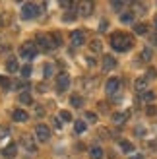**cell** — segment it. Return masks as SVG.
<instances>
[{
	"instance_id": "30bf717a",
	"label": "cell",
	"mask_w": 157,
	"mask_h": 159,
	"mask_svg": "<svg viewBox=\"0 0 157 159\" xmlns=\"http://www.w3.org/2000/svg\"><path fill=\"white\" fill-rule=\"evenodd\" d=\"M91 12H93V2H80L78 4V14L83 16V18L91 16Z\"/></svg>"
},
{
	"instance_id": "ffe728a7",
	"label": "cell",
	"mask_w": 157,
	"mask_h": 159,
	"mask_svg": "<svg viewBox=\"0 0 157 159\" xmlns=\"http://www.w3.org/2000/svg\"><path fill=\"white\" fill-rule=\"evenodd\" d=\"M134 33L136 35H146L147 33V25H146V23H136V25H134Z\"/></svg>"
},
{
	"instance_id": "4dcf8cb0",
	"label": "cell",
	"mask_w": 157,
	"mask_h": 159,
	"mask_svg": "<svg viewBox=\"0 0 157 159\" xmlns=\"http://www.w3.org/2000/svg\"><path fill=\"white\" fill-rule=\"evenodd\" d=\"M85 120L95 122V120H97V115H95V113H85Z\"/></svg>"
},
{
	"instance_id": "8fae6325",
	"label": "cell",
	"mask_w": 157,
	"mask_h": 159,
	"mask_svg": "<svg viewBox=\"0 0 157 159\" xmlns=\"http://www.w3.org/2000/svg\"><path fill=\"white\" fill-rule=\"evenodd\" d=\"M114 66H116L114 57H111V54H105L103 60H101V68H103V70H113Z\"/></svg>"
},
{
	"instance_id": "5bb4252c",
	"label": "cell",
	"mask_w": 157,
	"mask_h": 159,
	"mask_svg": "<svg viewBox=\"0 0 157 159\" xmlns=\"http://www.w3.org/2000/svg\"><path fill=\"white\" fill-rule=\"evenodd\" d=\"M113 122L114 124H124L126 122V118H128V113H113Z\"/></svg>"
},
{
	"instance_id": "7a4b0ae2",
	"label": "cell",
	"mask_w": 157,
	"mask_h": 159,
	"mask_svg": "<svg viewBox=\"0 0 157 159\" xmlns=\"http://www.w3.org/2000/svg\"><path fill=\"white\" fill-rule=\"evenodd\" d=\"M37 14H39V6L33 2H25L21 6V18L23 20H33V18H37Z\"/></svg>"
},
{
	"instance_id": "44dd1931",
	"label": "cell",
	"mask_w": 157,
	"mask_h": 159,
	"mask_svg": "<svg viewBox=\"0 0 157 159\" xmlns=\"http://www.w3.org/2000/svg\"><path fill=\"white\" fill-rule=\"evenodd\" d=\"M132 20H134V12H124V14L120 16V21H122V23H130Z\"/></svg>"
},
{
	"instance_id": "ac0fdd59",
	"label": "cell",
	"mask_w": 157,
	"mask_h": 159,
	"mask_svg": "<svg viewBox=\"0 0 157 159\" xmlns=\"http://www.w3.org/2000/svg\"><path fill=\"white\" fill-rule=\"evenodd\" d=\"M70 105H72V107H76V109H82V105H83V99L80 97V95H72V97H70Z\"/></svg>"
},
{
	"instance_id": "603a6c76",
	"label": "cell",
	"mask_w": 157,
	"mask_h": 159,
	"mask_svg": "<svg viewBox=\"0 0 157 159\" xmlns=\"http://www.w3.org/2000/svg\"><path fill=\"white\" fill-rule=\"evenodd\" d=\"M150 58H151V49L146 47V49L142 51V54H140V60H150Z\"/></svg>"
},
{
	"instance_id": "60d3db41",
	"label": "cell",
	"mask_w": 157,
	"mask_h": 159,
	"mask_svg": "<svg viewBox=\"0 0 157 159\" xmlns=\"http://www.w3.org/2000/svg\"><path fill=\"white\" fill-rule=\"evenodd\" d=\"M128 159H142V155H140V153H136V155H132V157H128Z\"/></svg>"
},
{
	"instance_id": "484cf974",
	"label": "cell",
	"mask_w": 157,
	"mask_h": 159,
	"mask_svg": "<svg viewBox=\"0 0 157 159\" xmlns=\"http://www.w3.org/2000/svg\"><path fill=\"white\" fill-rule=\"evenodd\" d=\"M89 49H91L93 52H99V51H101V43L97 41V39H93V41L89 43Z\"/></svg>"
},
{
	"instance_id": "f546056e",
	"label": "cell",
	"mask_w": 157,
	"mask_h": 159,
	"mask_svg": "<svg viewBox=\"0 0 157 159\" xmlns=\"http://www.w3.org/2000/svg\"><path fill=\"white\" fill-rule=\"evenodd\" d=\"M155 74H157V72H155V68H150V70L146 72V76H144V78L147 80V82H150V80H153V78H155Z\"/></svg>"
},
{
	"instance_id": "836d02e7",
	"label": "cell",
	"mask_w": 157,
	"mask_h": 159,
	"mask_svg": "<svg viewBox=\"0 0 157 159\" xmlns=\"http://www.w3.org/2000/svg\"><path fill=\"white\" fill-rule=\"evenodd\" d=\"M150 43L157 47V33H151V35H150Z\"/></svg>"
},
{
	"instance_id": "d4e9b609",
	"label": "cell",
	"mask_w": 157,
	"mask_h": 159,
	"mask_svg": "<svg viewBox=\"0 0 157 159\" xmlns=\"http://www.w3.org/2000/svg\"><path fill=\"white\" fill-rule=\"evenodd\" d=\"M140 97H142L144 101H147V103H150V101H153V97H155V95H153V91H150V89H147V91H144V93H140Z\"/></svg>"
},
{
	"instance_id": "e0dca14e",
	"label": "cell",
	"mask_w": 157,
	"mask_h": 159,
	"mask_svg": "<svg viewBox=\"0 0 157 159\" xmlns=\"http://www.w3.org/2000/svg\"><path fill=\"white\" fill-rule=\"evenodd\" d=\"M89 157H91V159H101V157H103V149L97 148V146H93V148L89 149Z\"/></svg>"
},
{
	"instance_id": "d6986e66",
	"label": "cell",
	"mask_w": 157,
	"mask_h": 159,
	"mask_svg": "<svg viewBox=\"0 0 157 159\" xmlns=\"http://www.w3.org/2000/svg\"><path fill=\"white\" fill-rule=\"evenodd\" d=\"M120 149H122V152H126V153H132V152H134V146H132L130 144V142H126V140H120Z\"/></svg>"
},
{
	"instance_id": "7402d4cb",
	"label": "cell",
	"mask_w": 157,
	"mask_h": 159,
	"mask_svg": "<svg viewBox=\"0 0 157 159\" xmlns=\"http://www.w3.org/2000/svg\"><path fill=\"white\" fill-rule=\"evenodd\" d=\"M74 128H76L78 134H82V132H85V128H87V126H85L83 120H76V122H74Z\"/></svg>"
},
{
	"instance_id": "4fadbf2b",
	"label": "cell",
	"mask_w": 157,
	"mask_h": 159,
	"mask_svg": "<svg viewBox=\"0 0 157 159\" xmlns=\"http://www.w3.org/2000/svg\"><path fill=\"white\" fill-rule=\"evenodd\" d=\"M16 152H18V146H16V144H8V146L2 149V155H4L6 159H14V157H16Z\"/></svg>"
},
{
	"instance_id": "d590c367",
	"label": "cell",
	"mask_w": 157,
	"mask_h": 159,
	"mask_svg": "<svg viewBox=\"0 0 157 159\" xmlns=\"http://www.w3.org/2000/svg\"><path fill=\"white\" fill-rule=\"evenodd\" d=\"M146 113H147V115H150V116H151V115H155V107H151V105H150V107H147V109H146Z\"/></svg>"
},
{
	"instance_id": "6da1fadb",
	"label": "cell",
	"mask_w": 157,
	"mask_h": 159,
	"mask_svg": "<svg viewBox=\"0 0 157 159\" xmlns=\"http://www.w3.org/2000/svg\"><path fill=\"white\" fill-rule=\"evenodd\" d=\"M111 45L114 51L119 52H126L132 49V45H134V39H132L128 33H122V31H119V33H114L111 37Z\"/></svg>"
},
{
	"instance_id": "ba28073f",
	"label": "cell",
	"mask_w": 157,
	"mask_h": 159,
	"mask_svg": "<svg viewBox=\"0 0 157 159\" xmlns=\"http://www.w3.org/2000/svg\"><path fill=\"white\" fill-rule=\"evenodd\" d=\"M70 41H72L74 47H82L85 43V33L82 29H76V31H72V35H70Z\"/></svg>"
},
{
	"instance_id": "4316f807",
	"label": "cell",
	"mask_w": 157,
	"mask_h": 159,
	"mask_svg": "<svg viewBox=\"0 0 157 159\" xmlns=\"http://www.w3.org/2000/svg\"><path fill=\"white\" fill-rule=\"evenodd\" d=\"M20 103H23V105H29V103H31V95L25 91V93H21L20 95Z\"/></svg>"
},
{
	"instance_id": "277c9868",
	"label": "cell",
	"mask_w": 157,
	"mask_h": 159,
	"mask_svg": "<svg viewBox=\"0 0 157 159\" xmlns=\"http://www.w3.org/2000/svg\"><path fill=\"white\" fill-rule=\"evenodd\" d=\"M37 43L41 45L43 51H52V49H56V43H54L52 35H37Z\"/></svg>"
},
{
	"instance_id": "f1b7e54d",
	"label": "cell",
	"mask_w": 157,
	"mask_h": 159,
	"mask_svg": "<svg viewBox=\"0 0 157 159\" xmlns=\"http://www.w3.org/2000/svg\"><path fill=\"white\" fill-rule=\"evenodd\" d=\"M60 118H62V120H66V122H70V120H72V115H70L68 111H60Z\"/></svg>"
},
{
	"instance_id": "2e32d148",
	"label": "cell",
	"mask_w": 157,
	"mask_h": 159,
	"mask_svg": "<svg viewBox=\"0 0 157 159\" xmlns=\"http://www.w3.org/2000/svg\"><path fill=\"white\" fill-rule=\"evenodd\" d=\"M6 70H8L10 74L18 72V60H16V58H8V62H6Z\"/></svg>"
},
{
	"instance_id": "cb8c5ba5",
	"label": "cell",
	"mask_w": 157,
	"mask_h": 159,
	"mask_svg": "<svg viewBox=\"0 0 157 159\" xmlns=\"http://www.w3.org/2000/svg\"><path fill=\"white\" fill-rule=\"evenodd\" d=\"M8 136H10V126L0 124V140H2V138H8Z\"/></svg>"
},
{
	"instance_id": "3957f363",
	"label": "cell",
	"mask_w": 157,
	"mask_h": 159,
	"mask_svg": "<svg viewBox=\"0 0 157 159\" xmlns=\"http://www.w3.org/2000/svg\"><path fill=\"white\" fill-rule=\"evenodd\" d=\"M35 54H37V47H35L33 43H23V45H21L20 57H21L23 60H33Z\"/></svg>"
},
{
	"instance_id": "d6a6232c",
	"label": "cell",
	"mask_w": 157,
	"mask_h": 159,
	"mask_svg": "<svg viewBox=\"0 0 157 159\" xmlns=\"http://www.w3.org/2000/svg\"><path fill=\"white\" fill-rule=\"evenodd\" d=\"M134 10H138L140 14H144V12H146V6H142V4H134Z\"/></svg>"
},
{
	"instance_id": "9a60e30c",
	"label": "cell",
	"mask_w": 157,
	"mask_h": 159,
	"mask_svg": "<svg viewBox=\"0 0 157 159\" xmlns=\"http://www.w3.org/2000/svg\"><path fill=\"white\" fill-rule=\"evenodd\" d=\"M134 87H136V91H140V93L147 91V80H146V78H140V80H136Z\"/></svg>"
},
{
	"instance_id": "b9f144b4",
	"label": "cell",
	"mask_w": 157,
	"mask_h": 159,
	"mask_svg": "<svg viewBox=\"0 0 157 159\" xmlns=\"http://www.w3.org/2000/svg\"><path fill=\"white\" fill-rule=\"evenodd\" d=\"M2 23H4V21H2V16H0V27H2Z\"/></svg>"
},
{
	"instance_id": "5b68a950",
	"label": "cell",
	"mask_w": 157,
	"mask_h": 159,
	"mask_svg": "<svg viewBox=\"0 0 157 159\" xmlns=\"http://www.w3.org/2000/svg\"><path fill=\"white\" fill-rule=\"evenodd\" d=\"M68 85H70V76H68L66 72H60V74L56 76V91H58V93L66 91Z\"/></svg>"
},
{
	"instance_id": "9c48e42d",
	"label": "cell",
	"mask_w": 157,
	"mask_h": 159,
	"mask_svg": "<svg viewBox=\"0 0 157 159\" xmlns=\"http://www.w3.org/2000/svg\"><path fill=\"white\" fill-rule=\"evenodd\" d=\"M119 87H120V82L116 78H111V80H107V84H105V91L109 95H114L116 91H119Z\"/></svg>"
},
{
	"instance_id": "7bdbcfd3",
	"label": "cell",
	"mask_w": 157,
	"mask_h": 159,
	"mask_svg": "<svg viewBox=\"0 0 157 159\" xmlns=\"http://www.w3.org/2000/svg\"><path fill=\"white\" fill-rule=\"evenodd\" d=\"M155 29H157V18H155Z\"/></svg>"
},
{
	"instance_id": "74e56055",
	"label": "cell",
	"mask_w": 157,
	"mask_h": 159,
	"mask_svg": "<svg viewBox=\"0 0 157 159\" xmlns=\"http://www.w3.org/2000/svg\"><path fill=\"white\" fill-rule=\"evenodd\" d=\"M35 115H37V116H43V109H41V107H39V105L35 107Z\"/></svg>"
},
{
	"instance_id": "8d00e7d4",
	"label": "cell",
	"mask_w": 157,
	"mask_h": 159,
	"mask_svg": "<svg viewBox=\"0 0 157 159\" xmlns=\"http://www.w3.org/2000/svg\"><path fill=\"white\" fill-rule=\"evenodd\" d=\"M52 124H54V128H60V126H62V122H60V118H54V120H52Z\"/></svg>"
},
{
	"instance_id": "f35d334b",
	"label": "cell",
	"mask_w": 157,
	"mask_h": 159,
	"mask_svg": "<svg viewBox=\"0 0 157 159\" xmlns=\"http://www.w3.org/2000/svg\"><path fill=\"white\" fill-rule=\"evenodd\" d=\"M124 4L122 2H113V8H114V10H120V8H122Z\"/></svg>"
},
{
	"instance_id": "8992f818",
	"label": "cell",
	"mask_w": 157,
	"mask_h": 159,
	"mask_svg": "<svg viewBox=\"0 0 157 159\" xmlns=\"http://www.w3.org/2000/svg\"><path fill=\"white\" fill-rule=\"evenodd\" d=\"M35 136H37V140H41V142H49V138H51L49 126H47V124H37L35 126Z\"/></svg>"
},
{
	"instance_id": "7c38bea8",
	"label": "cell",
	"mask_w": 157,
	"mask_h": 159,
	"mask_svg": "<svg viewBox=\"0 0 157 159\" xmlns=\"http://www.w3.org/2000/svg\"><path fill=\"white\" fill-rule=\"evenodd\" d=\"M12 118L16 122H27V118H29V115L25 113V111H21V109H16L14 113H12Z\"/></svg>"
},
{
	"instance_id": "52a82bcc",
	"label": "cell",
	"mask_w": 157,
	"mask_h": 159,
	"mask_svg": "<svg viewBox=\"0 0 157 159\" xmlns=\"http://www.w3.org/2000/svg\"><path fill=\"white\" fill-rule=\"evenodd\" d=\"M21 148L25 149L27 153H31V155L37 153V146H35V142H33V138H31V136H23L21 138Z\"/></svg>"
},
{
	"instance_id": "ab89813d",
	"label": "cell",
	"mask_w": 157,
	"mask_h": 159,
	"mask_svg": "<svg viewBox=\"0 0 157 159\" xmlns=\"http://www.w3.org/2000/svg\"><path fill=\"white\" fill-rule=\"evenodd\" d=\"M99 27H101L99 31H105V27H107V21H101V25H99Z\"/></svg>"
},
{
	"instance_id": "e575fe53",
	"label": "cell",
	"mask_w": 157,
	"mask_h": 159,
	"mask_svg": "<svg viewBox=\"0 0 157 159\" xmlns=\"http://www.w3.org/2000/svg\"><path fill=\"white\" fill-rule=\"evenodd\" d=\"M0 85H2V87H10V82H8L6 78H0Z\"/></svg>"
},
{
	"instance_id": "1f68e13d",
	"label": "cell",
	"mask_w": 157,
	"mask_h": 159,
	"mask_svg": "<svg viewBox=\"0 0 157 159\" xmlns=\"http://www.w3.org/2000/svg\"><path fill=\"white\" fill-rule=\"evenodd\" d=\"M51 76H52V66L47 64V66H45V78H51Z\"/></svg>"
},
{
	"instance_id": "83f0119b",
	"label": "cell",
	"mask_w": 157,
	"mask_h": 159,
	"mask_svg": "<svg viewBox=\"0 0 157 159\" xmlns=\"http://www.w3.org/2000/svg\"><path fill=\"white\" fill-rule=\"evenodd\" d=\"M20 72H21V76H23V78H29L33 70H31V66H29V64H25V66H23V68L20 70Z\"/></svg>"
}]
</instances>
